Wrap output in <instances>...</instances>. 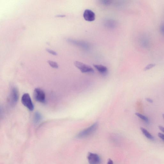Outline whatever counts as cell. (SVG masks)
<instances>
[{
	"label": "cell",
	"instance_id": "9c48e42d",
	"mask_svg": "<svg viewBox=\"0 0 164 164\" xmlns=\"http://www.w3.org/2000/svg\"><path fill=\"white\" fill-rule=\"evenodd\" d=\"M68 41L73 44L77 45L79 47H83L85 49H87L88 48V45L85 42L81 41L73 40L72 39H68Z\"/></svg>",
	"mask_w": 164,
	"mask_h": 164
},
{
	"label": "cell",
	"instance_id": "4fadbf2b",
	"mask_svg": "<svg viewBox=\"0 0 164 164\" xmlns=\"http://www.w3.org/2000/svg\"><path fill=\"white\" fill-rule=\"evenodd\" d=\"M42 119V116L40 113L38 112H35L34 117V122L35 124H37L40 122Z\"/></svg>",
	"mask_w": 164,
	"mask_h": 164
},
{
	"label": "cell",
	"instance_id": "8992f818",
	"mask_svg": "<svg viewBox=\"0 0 164 164\" xmlns=\"http://www.w3.org/2000/svg\"><path fill=\"white\" fill-rule=\"evenodd\" d=\"M19 98L18 90L16 87H13L11 89L10 95V101L12 105H15L18 102Z\"/></svg>",
	"mask_w": 164,
	"mask_h": 164
},
{
	"label": "cell",
	"instance_id": "52a82bcc",
	"mask_svg": "<svg viewBox=\"0 0 164 164\" xmlns=\"http://www.w3.org/2000/svg\"><path fill=\"white\" fill-rule=\"evenodd\" d=\"M83 18L85 20L88 22H92L95 19V14L91 10L87 9L84 11L83 14Z\"/></svg>",
	"mask_w": 164,
	"mask_h": 164
},
{
	"label": "cell",
	"instance_id": "7402d4cb",
	"mask_svg": "<svg viewBox=\"0 0 164 164\" xmlns=\"http://www.w3.org/2000/svg\"><path fill=\"white\" fill-rule=\"evenodd\" d=\"M107 164H114V162L112 160L109 159Z\"/></svg>",
	"mask_w": 164,
	"mask_h": 164
},
{
	"label": "cell",
	"instance_id": "2e32d148",
	"mask_svg": "<svg viewBox=\"0 0 164 164\" xmlns=\"http://www.w3.org/2000/svg\"><path fill=\"white\" fill-rule=\"evenodd\" d=\"M156 64H150L147 65L144 69V70L145 71L150 69L154 67Z\"/></svg>",
	"mask_w": 164,
	"mask_h": 164
},
{
	"label": "cell",
	"instance_id": "277c9868",
	"mask_svg": "<svg viewBox=\"0 0 164 164\" xmlns=\"http://www.w3.org/2000/svg\"><path fill=\"white\" fill-rule=\"evenodd\" d=\"M74 64L82 73H93L94 72V70L92 67L82 62L76 61L75 62Z\"/></svg>",
	"mask_w": 164,
	"mask_h": 164
},
{
	"label": "cell",
	"instance_id": "cb8c5ba5",
	"mask_svg": "<svg viewBox=\"0 0 164 164\" xmlns=\"http://www.w3.org/2000/svg\"><path fill=\"white\" fill-rule=\"evenodd\" d=\"M66 16V15H57L56 16V17H59V18H63L64 17Z\"/></svg>",
	"mask_w": 164,
	"mask_h": 164
},
{
	"label": "cell",
	"instance_id": "8fae6325",
	"mask_svg": "<svg viewBox=\"0 0 164 164\" xmlns=\"http://www.w3.org/2000/svg\"><path fill=\"white\" fill-rule=\"evenodd\" d=\"M93 66L99 72L103 75L106 74L108 71L107 68L103 65L95 64Z\"/></svg>",
	"mask_w": 164,
	"mask_h": 164
},
{
	"label": "cell",
	"instance_id": "5b68a950",
	"mask_svg": "<svg viewBox=\"0 0 164 164\" xmlns=\"http://www.w3.org/2000/svg\"><path fill=\"white\" fill-rule=\"evenodd\" d=\"M87 159L89 164H100L101 159L98 154L89 152L87 156Z\"/></svg>",
	"mask_w": 164,
	"mask_h": 164
},
{
	"label": "cell",
	"instance_id": "5bb4252c",
	"mask_svg": "<svg viewBox=\"0 0 164 164\" xmlns=\"http://www.w3.org/2000/svg\"><path fill=\"white\" fill-rule=\"evenodd\" d=\"M135 114L138 117L140 118L141 119H142L143 121H144L146 122H148V118L145 117V116L139 113H136Z\"/></svg>",
	"mask_w": 164,
	"mask_h": 164
},
{
	"label": "cell",
	"instance_id": "ac0fdd59",
	"mask_svg": "<svg viewBox=\"0 0 164 164\" xmlns=\"http://www.w3.org/2000/svg\"><path fill=\"white\" fill-rule=\"evenodd\" d=\"M101 2L102 3L106 5H110L111 3V1H102Z\"/></svg>",
	"mask_w": 164,
	"mask_h": 164
},
{
	"label": "cell",
	"instance_id": "d4e9b609",
	"mask_svg": "<svg viewBox=\"0 0 164 164\" xmlns=\"http://www.w3.org/2000/svg\"><path fill=\"white\" fill-rule=\"evenodd\" d=\"M163 119H164V114H163Z\"/></svg>",
	"mask_w": 164,
	"mask_h": 164
},
{
	"label": "cell",
	"instance_id": "3957f363",
	"mask_svg": "<svg viewBox=\"0 0 164 164\" xmlns=\"http://www.w3.org/2000/svg\"><path fill=\"white\" fill-rule=\"evenodd\" d=\"M34 97L35 100L38 102L44 103L46 102V95L43 90L39 88H36L34 91Z\"/></svg>",
	"mask_w": 164,
	"mask_h": 164
},
{
	"label": "cell",
	"instance_id": "9a60e30c",
	"mask_svg": "<svg viewBox=\"0 0 164 164\" xmlns=\"http://www.w3.org/2000/svg\"><path fill=\"white\" fill-rule=\"evenodd\" d=\"M48 63L49 64L50 66L55 68H58V64L55 62L49 60L48 61Z\"/></svg>",
	"mask_w": 164,
	"mask_h": 164
},
{
	"label": "cell",
	"instance_id": "30bf717a",
	"mask_svg": "<svg viewBox=\"0 0 164 164\" xmlns=\"http://www.w3.org/2000/svg\"><path fill=\"white\" fill-rule=\"evenodd\" d=\"M104 25L109 29H113L117 25V22L112 19L107 20L104 22Z\"/></svg>",
	"mask_w": 164,
	"mask_h": 164
},
{
	"label": "cell",
	"instance_id": "7c38bea8",
	"mask_svg": "<svg viewBox=\"0 0 164 164\" xmlns=\"http://www.w3.org/2000/svg\"><path fill=\"white\" fill-rule=\"evenodd\" d=\"M140 129L142 132L143 134L145 136L148 138V139L151 140H154V138L150 133L145 129L141 127Z\"/></svg>",
	"mask_w": 164,
	"mask_h": 164
},
{
	"label": "cell",
	"instance_id": "6da1fadb",
	"mask_svg": "<svg viewBox=\"0 0 164 164\" xmlns=\"http://www.w3.org/2000/svg\"><path fill=\"white\" fill-rule=\"evenodd\" d=\"M98 126V123H96L85 129L83 130L76 136L78 138H83L87 137L91 135L96 131Z\"/></svg>",
	"mask_w": 164,
	"mask_h": 164
},
{
	"label": "cell",
	"instance_id": "d6986e66",
	"mask_svg": "<svg viewBox=\"0 0 164 164\" xmlns=\"http://www.w3.org/2000/svg\"><path fill=\"white\" fill-rule=\"evenodd\" d=\"M158 135L161 139H162L164 142V134L161 133H159L158 134Z\"/></svg>",
	"mask_w": 164,
	"mask_h": 164
},
{
	"label": "cell",
	"instance_id": "7a4b0ae2",
	"mask_svg": "<svg viewBox=\"0 0 164 164\" xmlns=\"http://www.w3.org/2000/svg\"><path fill=\"white\" fill-rule=\"evenodd\" d=\"M22 104L30 111H33L34 109V106L30 96L28 93H25L22 95L21 99Z\"/></svg>",
	"mask_w": 164,
	"mask_h": 164
},
{
	"label": "cell",
	"instance_id": "44dd1931",
	"mask_svg": "<svg viewBox=\"0 0 164 164\" xmlns=\"http://www.w3.org/2000/svg\"><path fill=\"white\" fill-rule=\"evenodd\" d=\"M146 100L148 102L150 103H153V101L151 99L149 98H146Z\"/></svg>",
	"mask_w": 164,
	"mask_h": 164
},
{
	"label": "cell",
	"instance_id": "ffe728a7",
	"mask_svg": "<svg viewBox=\"0 0 164 164\" xmlns=\"http://www.w3.org/2000/svg\"><path fill=\"white\" fill-rule=\"evenodd\" d=\"M160 30L161 33L164 35V24L161 25L160 28Z\"/></svg>",
	"mask_w": 164,
	"mask_h": 164
},
{
	"label": "cell",
	"instance_id": "e0dca14e",
	"mask_svg": "<svg viewBox=\"0 0 164 164\" xmlns=\"http://www.w3.org/2000/svg\"><path fill=\"white\" fill-rule=\"evenodd\" d=\"M46 50L47 51V52H49V53H50V54H52L53 55H55V56H57L58 55V54L57 53H56L54 51L52 50H50L49 49H47Z\"/></svg>",
	"mask_w": 164,
	"mask_h": 164
},
{
	"label": "cell",
	"instance_id": "ba28073f",
	"mask_svg": "<svg viewBox=\"0 0 164 164\" xmlns=\"http://www.w3.org/2000/svg\"><path fill=\"white\" fill-rule=\"evenodd\" d=\"M141 46L145 49H148L150 46V41L148 37L142 36L140 41Z\"/></svg>",
	"mask_w": 164,
	"mask_h": 164
},
{
	"label": "cell",
	"instance_id": "603a6c76",
	"mask_svg": "<svg viewBox=\"0 0 164 164\" xmlns=\"http://www.w3.org/2000/svg\"><path fill=\"white\" fill-rule=\"evenodd\" d=\"M159 128L161 131L164 133V127L162 126H159Z\"/></svg>",
	"mask_w": 164,
	"mask_h": 164
}]
</instances>
